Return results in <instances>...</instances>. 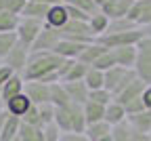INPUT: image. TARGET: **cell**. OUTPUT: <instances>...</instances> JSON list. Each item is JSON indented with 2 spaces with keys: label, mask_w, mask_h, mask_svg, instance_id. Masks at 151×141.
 <instances>
[{
  "label": "cell",
  "mask_w": 151,
  "mask_h": 141,
  "mask_svg": "<svg viewBox=\"0 0 151 141\" xmlns=\"http://www.w3.org/2000/svg\"><path fill=\"white\" fill-rule=\"evenodd\" d=\"M65 59H61L55 53H29V61L27 68L23 70V80H36V82H44V84H52V82H61L59 80V68L63 65Z\"/></svg>",
  "instance_id": "cell-1"
},
{
  "label": "cell",
  "mask_w": 151,
  "mask_h": 141,
  "mask_svg": "<svg viewBox=\"0 0 151 141\" xmlns=\"http://www.w3.org/2000/svg\"><path fill=\"white\" fill-rule=\"evenodd\" d=\"M137 80V74H134V70H128V68H120V65H116V68H111V70H107L105 72V89L116 97V95H120L128 84H132Z\"/></svg>",
  "instance_id": "cell-2"
},
{
  "label": "cell",
  "mask_w": 151,
  "mask_h": 141,
  "mask_svg": "<svg viewBox=\"0 0 151 141\" xmlns=\"http://www.w3.org/2000/svg\"><path fill=\"white\" fill-rule=\"evenodd\" d=\"M134 74L145 84H151V40L141 38L137 42V61H134Z\"/></svg>",
  "instance_id": "cell-3"
},
{
  "label": "cell",
  "mask_w": 151,
  "mask_h": 141,
  "mask_svg": "<svg viewBox=\"0 0 151 141\" xmlns=\"http://www.w3.org/2000/svg\"><path fill=\"white\" fill-rule=\"evenodd\" d=\"M143 38V30L134 28L128 32H113V34H103L97 38V42H101L105 49H120V47H137V42Z\"/></svg>",
  "instance_id": "cell-4"
},
{
  "label": "cell",
  "mask_w": 151,
  "mask_h": 141,
  "mask_svg": "<svg viewBox=\"0 0 151 141\" xmlns=\"http://www.w3.org/2000/svg\"><path fill=\"white\" fill-rule=\"evenodd\" d=\"M59 34L63 40H73V42H82V44H90L97 40L88 28V21H76V19H69L59 30Z\"/></svg>",
  "instance_id": "cell-5"
},
{
  "label": "cell",
  "mask_w": 151,
  "mask_h": 141,
  "mask_svg": "<svg viewBox=\"0 0 151 141\" xmlns=\"http://www.w3.org/2000/svg\"><path fill=\"white\" fill-rule=\"evenodd\" d=\"M42 28H44V21L21 17V19H19L17 30H15V34H17V42H21L23 47L32 49V44L36 42V38H38V34L42 32Z\"/></svg>",
  "instance_id": "cell-6"
},
{
  "label": "cell",
  "mask_w": 151,
  "mask_h": 141,
  "mask_svg": "<svg viewBox=\"0 0 151 141\" xmlns=\"http://www.w3.org/2000/svg\"><path fill=\"white\" fill-rule=\"evenodd\" d=\"M59 40H61L59 30H52V28L44 25V28H42V32L38 34L36 42L32 44L29 53H55L57 44H59Z\"/></svg>",
  "instance_id": "cell-7"
},
{
  "label": "cell",
  "mask_w": 151,
  "mask_h": 141,
  "mask_svg": "<svg viewBox=\"0 0 151 141\" xmlns=\"http://www.w3.org/2000/svg\"><path fill=\"white\" fill-rule=\"evenodd\" d=\"M27 61H29V49L23 47L21 42H17L11 49V53L6 55V59L2 61V65L11 68L13 74H23V70L27 68Z\"/></svg>",
  "instance_id": "cell-8"
},
{
  "label": "cell",
  "mask_w": 151,
  "mask_h": 141,
  "mask_svg": "<svg viewBox=\"0 0 151 141\" xmlns=\"http://www.w3.org/2000/svg\"><path fill=\"white\" fill-rule=\"evenodd\" d=\"M88 70L90 68L78 59H65L63 65L59 68V80L61 82H78V80H84Z\"/></svg>",
  "instance_id": "cell-9"
},
{
  "label": "cell",
  "mask_w": 151,
  "mask_h": 141,
  "mask_svg": "<svg viewBox=\"0 0 151 141\" xmlns=\"http://www.w3.org/2000/svg\"><path fill=\"white\" fill-rule=\"evenodd\" d=\"M128 19L137 28H145L151 23V0H134L128 11Z\"/></svg>",
  "instance_id": "cell-10"
},
{
  "label": "cell",
  "mask_w": 151,
  "mask_h": 141,
  "mask_svg": "<svg viewBox=\"0 0 151 141\" xmlns=\"http://www.w3.org/2000/svg\"><path fill=\"white\" fill-rule=\"evenodd\" d=\"M23 93L27 95V99L32 101V105L50 103V84H44V82H36V80H29V82H25Z\"/></svg>",
  "instance_id": "cell-11"
},
{
  "label": "cell",
  "mask_w": 151,
  "mask_h": 141,
  "mask_svg": "<svg viewBox=\"0 0 151 141\" xmlns=\"http://www.w3.org/2000/svg\"><path fill=\"white\" fill-rule=\"evenodd\" d=\"M132 2H134V0H107L99 11L109 17V21H113V19L128 17V11L132 7Z\"/></svg>",
  "instance_id": "cell-12"
},
{
  "label": "cell",
  "mask_w": 151,
  "mask_h": 141,
  "mask_svg": "<svg viewBox=\"0 0 151 141\" xmlns=\"http://www.w3.org/2000/svg\"><path fill=\"white\" fill-rule=\"evenodd\" d=\"M67 21H69L67 7H65V4H50L48 15H46V19H44V25H48V28H52V30H61Z\"/></svg>",
  "instance_id": "cell-13"
},
{
  "label": "cell",
  "mask_w": 151,
  "mask_h": 141,
  "mask_svg": "<svg viewBox=\"0 0 151 141\" xmlns=\"http://www.w3.org/2000/svg\"><path fill=\"white\" fill-rule=\"evenodd\" d=\"M23 89H25V80H23V76L21 74H13L6 82L0 86V95H2V101L6 103L9 99H13V97H17V95H21L23 93Z\"/></svg>",
  "instance_id": "cell-14"
},
{
  "label": "cell",
  "mask_w": 151,
  "mask_h": 141,
  "mask_svg": "<svg viewBox=\"0 0 151 141\" xmlns=\"http://www.w3.org/2000/svg\"><path fill=\"white\" fill-rule=\"evenodd\" d=\"M63 86H65V93H67V97H69L71 103L84 105L88 101V93L90 91H88V86H86L84 80H78V82H63Z\"/></svg>",
  "instance_id": "cell-15"
},
{
  "label": "cell",
  "mask_w": 151,
  "mask_h": 141,
  "mask_svg": "<svg viewBox=\"0 0 151 141\" xmlns=\"http://www.w3.org/2000/svg\"><path fill=\"white\" fill-rule=\"evenodd\" d=\"M29 108H32V101L27 99L25 93H21V95L9 99V101L4 103V112H6L9 116H17V118H23L25 112H27Z\"/></svg>",
  "instance_id": "cell-16"
},
{
  "label": "cell",
  "mask_w": 151,
  "mask_h": 141,
  "mask_svg": "<svg viewBox=\"0 0 151 141\" xmlns=\"http://www.w3.org/2000/svg\"><path fill=\"white\" fill-rule=\"evenodd\" d=\"M145 82H143V80H134V82H132V84H128L120 95H116V97H113V101H118L120 105H128L130 101H134V99H139L141 95H143V91H145Z\"/></svg>",
  "instance_id": "cell-17"
},
{
  "label": "cell",
  "mask_w": 151,
  "mask_h": 141,
  "mask_svg": "<svg viewBox=\"0 0 151 141\" xmlns=\"http://www.w3.org/2000/svg\"><path fill=\"white\" fill-rule=\"evenodd\" d=\"M113 59H116V65L120 68H128L132 70L137 61V47H120V49H109Z\"/></svg>",
  "instance_id": "cell-18"
},
{
  "label": "cell",
  "mask_w": 151,
  "mask_h": 141,
  "mask_svg": "<svg viewBox=\"0 0 151 141\" xmlns=\"http://www.w3.org/2000/svg\"><path fill=\"white\" fill-rule=\"evenodd\" d=\"M84 47L86 44H82V42H73V40H63L61 38L57 49H55V55H59L61 59H78L82 55Z\"/></svg>",
  "instance_id": "cell-19"
},
{
  "label": "cell",
  "mask_w": 151,
  "mask_h": 141,
  "mask_svg": "<svg viewBox=\"0 0 151 141\" xmlns=\"http://www.w3.org/2000/svg\"><path fill=\"white\" fill-rule=\"evenodd\" d=\"M126 120L134 131L151 135V110H143L139 114H130V116H126Z\"/></svg>",
  "instance_id": "cell-20"
},
{
  "label": "cell",
  "mask_w": 151,
  "mask_h": 141,
  "mask_svg": "<svg viewBox=\"0 0 151 141\" xmlns=\"http://www.w3.org/2000/svg\"><path fill=\"white\" fill-rule=\"evenodd\" d=\"M107 51H109V49H105L101 42H97V40H94V42H90V44H86V47H84L82 55L78 57V61L86 63L88 68H92V65H94V61H97V59H99L103 53H107Z\"/></svg>",
  "instance_id": "cell-21"
},
{
  "label": "cell",
  "mask_w": 151,
  "mask_h": 141,
  "mask_svg": "<svg viewBox=\"0 0 151 141\" xmlns=\"http://www.w3.org/2000/svg\"><path fill=\"white\" fill-rule=\"evenodd\" d=\"M19 129H21V118L6 114L2 131H0V141H15L19 137Z\"/></svg>",
  "instance_id": "cell-22"
},
{
  "label": "cell",
  "mask_w": 151,
  "mask_h": 141,
  "mask_svg": "<svg viewBox=\"0 0 151 141\" xmlns=\"http://www.w3.org/2000/svg\"><path fill=\"white\" fill-rule=\"evenodd\" d=\"M69 118H71V133H84L86 131V116H84V105L69 103Z\"/></svg>",
  "instance_id": "cell-23"
},
{
  "label": "cell",
  "mask_w": 151,
  "mask_h": 141,
  "mask_svg": "<svg viewBox=\"0 0 151 141\" xmlns=\"http://www.w3.org/2000/svg\"><path fill=\"white\" fill-rule=\"evenodd\" d=\"M88 28H90V32H92V36H94V38H101L103 34H107V28H109V17H107V15H103L101 11H97L94 15H90V19H88Z\"/></svg>",
  "instance_id": "cell-24"
},
{
  "label": "cell",
  "mask_w": 151,
  "mask_h": 141,
  "mask_svg": "<svg viewBox=\"0 0 151 141\" xmlns=\"http://www.w3.org/2000/svg\"><path fill=\"white\" fill-rule=\"evenodd\" d=\"M126 116H128V114H126L124 105H120L118 101H111V103L105 108V122H107L109 126H116V124L124 122Z\"/></svg>",
  "instance_id": "cell-25"
},
{
  "label": "cell",
  "mask_w": 151,
  "mask_h": 141,
  "mask_svg": "<svg viewBox=\"0 0 151 141\" xmlns=\"http://www.w3.org/2000/svg\"><path fill=\"white\" fill-rule=\"evenodd\" d=\"M48 9L50 4L48 2H27L21 17H27V19H38V21H44L46 15H48Z\"/></svg>",
  "instance_id": "cell-26"
},
{
  "label": "cell",
  "mask_w": 151,
  "mask_h": 141,
  "mask_svg": "<svg viewBox=\"0 0 151 141\" xmlns=\"http://www.w3.org/2000/svg\"><path fill=\"white\" fill-rule=\"evenodd\" d=\"M50 103L55 108H67L71 103L69 97H67V93H65L63 82H52L50 84Z\"/></svg>",
  "instance_id": "cell-27"
},
{
  "label": "cell",
  "mask_w": 151,
  "mask_h": 141,
  "mask_svg": "<svg viewBox=\"0 0 151 141\" xmlns=\"http://www.w3.org/2000/svg\"><path fill=\"white\" fill-rule=\"evenodd\" d=\"M84 135L88 137V141H101L103 137L111 135V126L105 122V120H101V122H94V124H88Z\"/></svg>",
  "instance_id": "cell-28"
},
{
  "label": "cell",
  "mask_w": 151,
  "mask_h": 141,
  "mask_svg": "<svg viewBox=\"0 0 151 141\" xmlns=\"http://www.w3.org/2000/svg\"><path fill=\"white\" fill-rule=\"evenodd\" d=\"M84 116H86V126L94 124V122H101V120H105V108L99 103L86 101L84 103Z\"/></svg>",
  "instance_id": "cell-29"
},
{
  "label": "cell",
  "mask_w": 151,
  "mask_h": 141,
  "mask_svg": "<svg viewBox=\"0 0 151 141\" xmlns=\"http://www.w3.org/2000/svg\"><path fill=\"white\" fill-rule=\"evenodd\" d=\"M84 82L88 86V91H97V89H105V72L97 70V68H90L84 76Z\"/></svg>",
  "instance_id": "cell-30"
},
{
  "label": "cell",
  "mask_w": 151,
  "mask_h": 141,
  "mask_svg": "<svg viewBox=\"0 0 151 141\" xmlns=\"http://www.w3.org/2000/svg\"><path fill=\"white\" fill-rule=\"evenodd\" d=\"M19 19L21 17H17L9 11H2L0 13V34H15V30L19 25Z\"/></svg>",
  "instance_id": "cell-31"
},
{
  "label": "cell",
  "mask_w": 151,
  "mask_h": 141,
  "mask_svg": "<svg viewBox=\"0 0 151 141\" xmlns=\"http://www.w3.org/2000/svg\"><path fill=\"white\" fill-rule=\"evenodd\" d=\"M132 133H134V129L128 124V120L111 126V139L113 141H132Z\"/></svg>",
  "instance_id": "cell-32"
},
{
  "label": "cell",
  "mask_w": 151,
  "mask_h": 141,
  "mask_svg": "<svg viewBox=\"0 0 151 141\" xmlns=\"http://www.w3.org/2000/svg\"><path fill=\"white\" fill-rule=\"evenodd\" d=\"M19 141H44V133L38 126H29L21 122V129H19Z\"/></svg>",
  "instance_id": "cell-33"
},
{
  "label": "cell",
  "mask_w": 151,
  "mask_h": 141,
  "mask_svg": "<svg viewBox=\"0 0 151 141\" xmlns=\"http://www.w3.org/2000/svg\"><path fill=\"white\" fill-rule=\"evenodd\" d=\"M55 124L61 129V133H71V118L67 108H55Z\"/></svg>",
  "instance_id": "cell-34"
},
{
  "label": "cell",
  "mask_w": 151,
  "mask_h": 141,
  "mask_svg": "<svg viewBox=\"0 0 151 141\" xmlns=\"http://www.w3.org/2000/svg\"><path fill=\"white\" fill-rule=\"evenodd\" d=\"M88 101L107 108V105L113 101V95H111L107 89H97V91H90V93H88Z\"/></svg>",
  "instance_id": "cell-35"
},
{
  "label": "cell",
  "mask_w": 151,
  "mask_h": 141,
  "mask_svg": "<svg viewBox=\"0 0 151 141\" xmlns=\"http://www.w3.org/2000/svg\"><path fill=\"white\" fill-rule=\"evenodd\" d=\"M15 44H17V34H0V63L6 59V55Z\"/></svg>",
  "instance_id": "cell-36"
},
{
  "label": "cell",
  "mask_w": 151,
  "mask_h": 141,
  "mask_svg": "<svg viewBox=\"0 0 151 141\" xmlns=\"http://www.w3.org/2000/svg\"><path fill=\"white\" fill-rule=\"evenodd\" d=\"M65 4H67V7H73V9H78V11H82V13H86L88 17L99 11V7L94 4V0H65Z\"/></svg>",
  "instance_id": "cell-37"
},
{
  "label": "cell",
  "mask_w": 151,
  "mask_h": 141,
  "mask_svg": "<svg viewBox=\"0 0 151 141\" xmlns=\"http://www.w3.org/2000/svg\"><path fill=\"white\" fill-rule=\"evenodd\" d=\"M137 25L130 21L128 17H122V19H113L109 21V28H107V34H113V32H128V30H134Z\"/></svg>",
  "instance_id": "cell-38"
},
{
  "label": "cell",
  "mask_w": 151,
  "mask_h": 141,
  "mask_svg": "<svg viewBox=\"0 0 151 141\" xmlns=\"http://www.w3.org/2000/svg\"><path fill=\"white\" fill-rule=\"evenodd\" d=\"M38 112H40V122H42V129L50 122H55V105L52 103H42L38 105Z\"/></svg>",
  "instance_id": "cell-39"
},
{
  "label": "cell",
  "mask_w": 151,
  "mask_h": 141,
  "mask_svg": "<svg viewBox=\"0 0 151 141\" xmlns=\"http://www.w3.org/2000/svg\"><path fill=\"white\" fill-rule=\"evenodd\" d=\"M21 122L23 124H29V126H38V129H42V122H40V112H38V105H32L25 116L21 118Z\"/></svg>",
  "instance_id": "cell-40"
},
{
  "label": "cell",
  "mask_w": 151,
  "mask_h": 141,
  "mask_svg": "<svg viewBox=\"0 0 151 141\" xmlns=\"http://www.w3.org/2000/svg\"><path fill=\"white\" fill-rule=\"evenodd\" d=\"M92 68H97V70H101V72H107V70H111V68H116V59H113L111 51L103 53V55L97 59V61H94Z\"/></svg>",
  "instance_id": "cell-41"
},
{
  "label": "cell",
  "mask_w": 151,
  "mask_h": 141,
  "mask_svg": "<svg viewBox=\"0 0 151 141\" xmlns=\"http://www.w3.org/2000/svg\"><path fill=\"white\" fill-rule=\"evenodd\" d=\"M42 133H44V141H59L61 139V129L57 126L55 122H50V124H46L44 129H42Z\"/></svg>",
  "instance_id": "cell-42"
},
{
  "label": "cell",
  "mask_w": 151,
  "mask_h": 141,
  "mask_svg": "<svg viewBox=\"0 0 151 141\" xmlns=\"http://www.w3.org/2000/svg\"><path fill=\"white\" fill-rule=\"evenodd\" d=\"M25 0H6V4H4V11H9V13H13V15H17V17H21V13H23V9H25Z\"/></svg>",
  "instance_id": "cell-43"
},
{
  "label": "cell",
  "mask_w": 151,
  "mask_h": 141,
  "mask_svg": "<svg viewBox=\"0 0 151 141\" xmlns=\"http://www.w3.org/2000/svg\"><path fill=\"white\" fill-rule=\"evenodd\" d=\"M65 7H67V4H65ZM67 13H69V19H76V21H88V19H90L86 13L73 9V7H67Z\"/></svg>",
  "instance_id": "cell-44"
},
{
  "label": "cell",
  "mask_w": 151,
  "mask_h": 141,
  "mask_svg": "<svg viewBox=\"0 0 151 141\" xmlns=\"http://www.w3.org/2000/svg\"><path fill=\"white\" fill-rule=\"evenodd\" d=\"M59 141H88L84 133H63Z\"/></svg>",
  "instance_id": "cell-45"
},
{
  "label": "cell",
  "mask_w": 151,
  "mask_h": 141,
  "mask_svg": "<svg viewBox=\"0 0 151 141\" xmlns=\"http://www.w3.org/2000/svg\"><path fill=\"white\" fill-rule=\"evenodd\" d=\"M13 76V70L11 68H6V65H2V68H0V86H2L4 82H6V80Z\"/></svg>",
  "instance_id": "cell-46"
},
{
  "label": "cell",
  "mask_w": 151,
  "mask_h": 141,
  "mask_svg": "<svg viewBox=\"0 0 151 141\" xmlns=\"http://www.w3.org/2000/svg\"><path fill=\"white\" fill-rule=\"evenodd\" d=\"M143 103H145V110H151V84H147L143 91Z\"/></svg>",
  "instance_id": "cell-47"
},
{
  "label": "cell",
  "mask_w": 151,
  "mask_h": 141,
  "mask_svg": "<svg viewBox=\"0 0 151 141\" xmlns=\"http://www.w3.org/2000/svg\"><path fill=\"white\" fill-rule=\"evenodd\" d=\"M132 141H151V135H147V133H139V131H134V133H132Z\"/></svg>",
  "instance_id": "cell-48"
},
{
  "label": "cell",
  "mask_w": 151,
  "mask_h": 141,
  "mask_svg": "<svg viewBox=\"0 0 151 141\" xmlns=\"http://www.w3.org/2000/svg\"><path fill=\"white\" fill-rule=\"evenodd\" d=\"M141 30H143V38L151 40V23H149V25H145V28H141Z\"/></svg>",
  "instance_id": "cell-49"
},
{
  "label": "cell",
  "mask_w": 151,
  "mask_h": 141,
  "mask_svg": "<svg viewBox=\"0 0 151 141\" xmlns=\"http://www.w3.org/2000/svg\"><path fill=\"white\" fill-rule=\"evenodd\" d=\"M4 118H6V112L0 114V131H2V124H4Z\"/></svg>",
  "instance_id": "cell-50"
},
{
  "label": "cell",
  "mask_w": 151,
  "mask_h": 141,
  "mask_svg": "<svg viewBox=\"0 0 151 141\" xmlns=\"http://www.w3.org/2000/svg\"><path fill=\"white\" fill-rule=\"evenodd\" d=\"M25 2H48V4H55L52 0H25Z\"/></svg>",
  "instance_id": "cell-51"
},
{
  "label": "cell",
  "mask_w": 151,
  "mask_h": 141,
  "mask_svg": "<svg viewBox=\"0 0 151 141\" xmlns=\"http://www.w3.org/2000/svg\"><path fill=\"white\" fill-rule=\"evenodd\" d=\"M105 2H107V0H94V4H97V7H99V9H101V7H103V4H105Z\"/></svg>",
  "instance_id": "cell-52"
},
{
  "label": "cell",
  "mask_w": 151,
  "mask_h": 141,
  "mask_svg": "<svg viewBox=\"0 0 151 141\" xmlns=\"http://www.w3.org/2000/svg\"><path fill=\"white\" fill-rule=\"evenodd\" d=\"M4 112V101H2V95H0V114Z\"/></svg>",
  "instance_id": "cell-53"
},
{
  "label": "cell",
  "mask_w": 151,
  "mask_h": 141,
  "mask_svg": "<svg viewBox=\"0 0 151 141\" xmlns=\"http://www.w3.org/2000/svg\"><path fill=\"white\" fill-rule=\"evenodd\" d=\"M4 4H6V0H0V13L4 11Z\"/></svg>",
  "instance_id": "cell-54"
},
{
  "label": "cell",
  "mask_w": 151,
  "mask_h": 141,
  "mask_svg": "<svg viewBox=\"0 0 151 141\" xmlns=\"http://www.w3.org/2000/svg\"><path fill=\"white\" fill-rule=\"evenodd\" d=\"M55 4H65V0H52Z\"/></svg>",
  "instance_id": "cell-55"
},
{
  "label": "cell",
  "mask_w": 151,
  "mask_h": 141,
  "mask_svg": "<svg viewBox=\"0 0 151 141\" xmlns=\"http://www.w3.org/2000/svg\"><path fill=\"white\" fill-rule=\"evenodd\" d=\"M101 141H113V139H111V135H107V137H103Z\"/></svg>",
  "instance_id": "cell-56"
},
{
  "label": "cell",
  "mask_w": 151,
  "mask_h": 141,
  "mask_svg": "<svg viewBox=\"0 0 151 141\" xmlns=\"http://www.w3.org/2000/svg\"><path fill=\"white\" fill-rule=\"evenodd\" d=\"M15 141H19V137H17V139H15Z\"/></svg>",
  "instance_id": "cell-57"
},
{
  "label": "cell",
  "mask_w": 151,
  "mask_h": 141,
  "mask_svg": "<svg viewBox=\"0 0 151 141\" xmlns=\"http://www.w3.org/2000/svg\"><path fill=\"white\" fill-rule=\"evenodd\" d=\"M0 68H2V63H0Z\"/></svg>",
  "instance_id": "cell-58"
}]
</instances>
